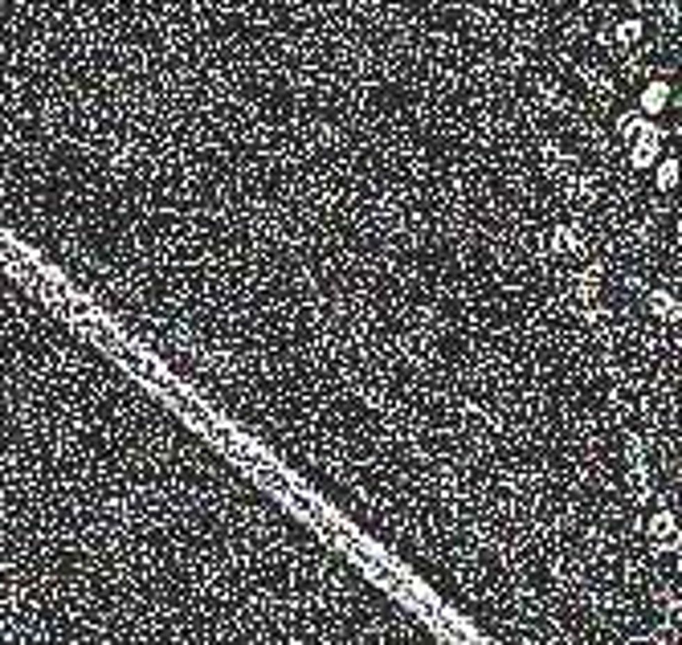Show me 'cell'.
<instances>
[{"instance_id":"6da1fadb","label":"cell","mask_w":682,"mask_h":645,"mask_svg":"<svg viewBox=\"0 0 682 645\" xmlns=\"http://www.w3.org/2000/svg\"><path fill=\"white\" fill-rule=\"evenodd\" d=\"M658 155H662V135H658V131H650L646 139H637V143L629 148V164H633V168H650Z\"/></svg>"},{"instance_id":"7a4b0ae2","label":"cell","mask_w":682,"mask_h":645,"mask_svg":"<svg viewBox=\"0 0 682 645\" xmlns=\"http://www.w3.org/2000/svg\"><path fill=\"white\" fill-rule=\"evenodd\" d=\"M552 249H556L560 257H580V253H585V246H580V233H576V229H556V241H552Z\"/></svg>"},{"instance_id":"3957f363","label":"cell","mask_w":682,"mask_h":645,"mask_svg":"<svg viewBox=\"0 0 682 645\" xmlns=\"http://www.w3.org/2000/svg\"><path fill=\"white\" fill-rule=\"evenodd\" d=\"M658 111H666V82H650L642 94V115H658Z\"/></svg>"},{"instance_id":"277c9868","label":"cell","mask_w":682,"mask_h":645,"mask_svg":"<svg viewBox=\"0 0 682 645\" xmlns=\"http://www.w3.org/2000/svg\"><path fill=\"white\" fill-rule=\"evenodd\" d=\"M674 180H679V159L670 155L658 164V188H674Z\"/></svg>"},{"instance_id":"5b68a950","label":"cell","mask_w":682,"mask_h":645,"mask_svg":"<svg viewBox=\"0 0 682 645\" xmlns=\"http://www.w3.org/2000/svg\"><path fill=\"white\" fill-rule=\"evenodd\" d=\"M650 531H653V539H658V543H662V539H666V543H674V519H670V515H658V519L650 523Z\"/></svg>"},{"instance_id":"8992f818","label":"cell","mask_w":682,"mask_h":645,"mask_svg":"<svg viewBox=\"0 0 682 645\" xmlns=\"http://www.w3.org/2000/svg\"><path fill=\"white\" fill-rule=\"evenodd\" d=\"M637 37H642V25H637V21H625V25L617 29V41H621V45H633Z\"/></svg>"}]
</instances>
